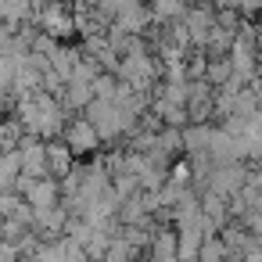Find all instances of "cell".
Masks as SVG:
<instances>
[{
    "label": "cell",
    "instance_id": "4fadbf2b",
    "mask_svg": "<svg viewBox=\"0 0 262 262\" xmlns=\"http://www.w3.org/2000/svg\"><path fill=\"white\" fill-rule=\"evenodd\" d=\"M0 241H4V219H0Z\"/></svg>",
    "mask_w": 262,
    "mask_h": 262
},
{
    "label": "cell",
    "instance_id": "30bf717a",
    "mask_svg": "<svg viewBox=\"0 0 262 262\" xmlns=\"http://www.w3.org/2000/svg\"><path fill=\"white\" fill-rule=\"evenodd\" d=\"M18 201H22V198H18L15 190H0V219H4V215H11V212L18 208Z\"/></svg>",
    "mask_w": 262,
    "mask_h": 262
},
{
    "label": "cell",
    "instance_id": "6da1fadb",
    "mask_svg": "<svg viewBox=\"0 0 262 262\" xmlns=\"http://www.w3.org/2000/svg\"><path fill=\"white\" fill-rule=\"evenodd\" d=\"M15 119L22 122V129L29 137H40V140H58L65 122H69L61 101L47 90H33L26 97H15Z\"/></svg>",
    "mask_w": 262,
    "mask_h": 262
},
{
    "label": "cell",
    "instance_id": "9c48e42d",
    "mask_svg": "<svg viewBox=\"0 0 262 262\" xmlns=\"http://www.w3.org/2000/svg\"><path fill=\"white\" fill-rule=\"evenodd\" d=\"M198 262H230V258H226V244H223V237H219V233H208V237L201 241Z\"/></svg>",
    "mask_w": 262,
    "mask_h": 262
},
{
    "label": "cell",
    "instance_id": "8992f818",
    "mask_svg": "<svg viewBox=\"0 0 262 262\" xmlns=\"http://www.w3.org/2000/svg\"><path fill=\"white\" fill-rule=\"evenodd\" d=\"M72 165H76V155L65 147V140L61 137L58 140H47V176L61 180V176L72 172Z\"/></svg>",
    "mask_w": 262,
    "mask_h": 262
},
{
    "label": "cell",
    "instance_id": "3957f363",
    "mask_svg": "<svg viewBox=\"0 0 262 262\" xmlns=\"http://www.w3.org/2000/svg\"><path fill=\"white\" fill-rule=\"evenodd\" d=\"M15 190H18V198H22L33 212H43V208L61 205V183H58L54 176H40V180H26V176H18Z\"/></svg>",
    "mask_w": 262,
    "mask_h": 262
},
{
    "label": "cell",
    "instance_id": "7c38bea8",
    "mask_svg": "<svg viewBox=\"0 0 262 262\" xmlns=\"http://www.w3.org/2000/svg\"><path fill=\"white\" fill-rule=\"evenodd\" d=\"M255 51H258V72H262V29H255Z\"/></svg>",
    "mask_w": 262,
    "mask_h": 262
},
{
    "label": "cell",
    "instance_id": "52a82bcc",
    "mask_svg": "<svg viewBox=\"0 0 262 262\" xmlns=\"http://www.w3.org/2000/svg\"><path fill=\"white\" fill-rule=\"evenodd\" d=\"M147 11H151V26H155V29H162V26H169V22H180V18H183L187 4H183V0H147Z\"/></svg>",
    "mask_w": 262,
    "mask_h": 262
},
{
    "label": "cell",
    "instance_id": "8fae6325",
    "mask_svg": "<svg viewBox=\"0 0 262 262\" xmlns=\"http://www.w3.org/2000/svg\"><path fill=\"white\" fill-rule=\"evenodd\" d=\"M212 8H233V11H237L241 0H212Z\"/></svg>",
    "mask_w": 262,
    "mask_h": 262
},
{
    "label": "cell",
    "instance_id": "277c9868",
    "mask_svg": "<svg viewBox=\"0 0 262 262\" xmlns=\"http://www.w3.org/2000/svg\"><path fill=\"white\" fill-rule=\"evenodd\" d=\"M61 140H65V147L72 151V155H97V147H101V137H97V129L90 126V119L86 115H79V119H72V122H65V129H61Z\"/></svg>",
    "mask_w": 262,
    "mask_h": 262
},
{
    "label": "cell",
    "instance_id": "7a4b0ae2",
    "mask_svg": "<svg viewBox=\"0 0 262 262\" xmlns=\"http://www.w3.org/2000/svg\"><path fill=\"white\" fill-rule=\"evenodd\" d=\"M33 26H36L43 36L58 40V43H65L69 36H76V15H72V8L65 4V0H51V4H43V8L36 11Z\"/></svg>",
    "mask_w": 262,
    "mask_h": 262
},
{
    "label": "cell",
    "instance_id": "5b68a950",
    "mask_svg": "<svg viewBox=\"0 0 262 262\" xmlns=\"http://www.w3.org/2000/svg\"><path fill=\"white\" fill-rule=\"evenodd\" d=\"M18 165H22V176H26V180L47 176V140L26 133L22 144H18Z\"/></svg>",
    "mask_w": 262,
    "mask_h": 262
},
{
    "label": "cell",
    "instance_id": "ba28073f",
    "mask_svg": "<svg viewBox=\"0 0 262 262\" xmlns=\"http://www.w3.org/2000/svg\"><path fill=\"white\" fill-rule=\"evenodd\" d=\"M22 137H26V129H22V122L15 115L11 119H0V151H15L22 144Z\"/></svg>",
    "mask_w": 262,
    "mask_h": 262
}]
</instances>
